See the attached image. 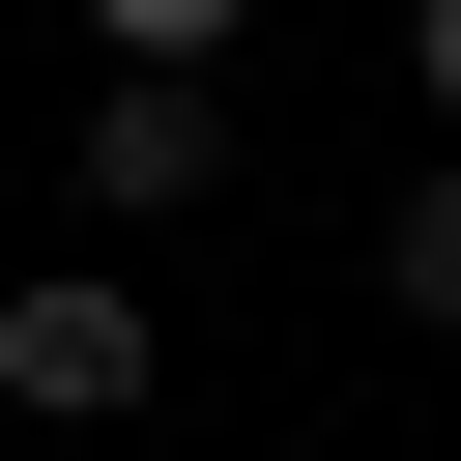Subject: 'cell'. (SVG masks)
Instances as JSON below:
<instances>
[{"label":"cell","mask_w":461,"mask_h":461,"mask_svg":"<svg viewBox=\"0 0 461 461\" xmlns=\"http://www.w3.org/2000/svg\"><path fill=\"white\" fill-rule=\"evenodd\" d=\"M144 375H173V317H144L115 259H29V288H0V403H29V432H115Z\"/></svg>","instance_id":"6da1fadb"},{"label":"cell","mask_w":461,"mask_h":461,"mask_svg":"<svg viewBox=\"0 0 461 461\" xmlns=\"http://www.w3.org/2000/svg\"><path fill=\"white\" fill-rule=\"evenodd\" d=\"M173 202H230V58H115L86 86V230H173Z\"/></svg>","instance_id":"7a4b0ae2"},{"label":"cell","mask_w":461,"mask_h":461,"mask_svg":"<svg viewBox=\"0 0 461 461\" xmlns=\"http://www.w3.org/2000/svg\"><path fill=\"white\" fill-rule=\"evenodd\" d=\"M375 317H403V346H461V173H403V202H375Z\"/></svg>","instance_id":"3957f363"},{"label":"cell","mask_w":461,"mask_h":461,"mask_svg":"<svg viewBox=\"0 0 461 461\" xmlns=\"http://www.w3.org/2000/svg\"><path fill=\"white\" fill-rule=\"evenodd\" d=\"M86 29H115V58H230L259 0H86Z\"/></svg>","instance_id":"277c9868"},{"label":"cell","mask_w":461,"mask_h":461,"mask_svg":"<svg viewBox=\"0 0 461 461\" xmlns=\"http://www.w3.org/2000/svg\"><path fill=\"white\" fill-rule=\"evenodd\" d=\"M403 86H432V115H461V0H403Z\"/></svg>","instance_id":"5b68a950"}]
</instances>
